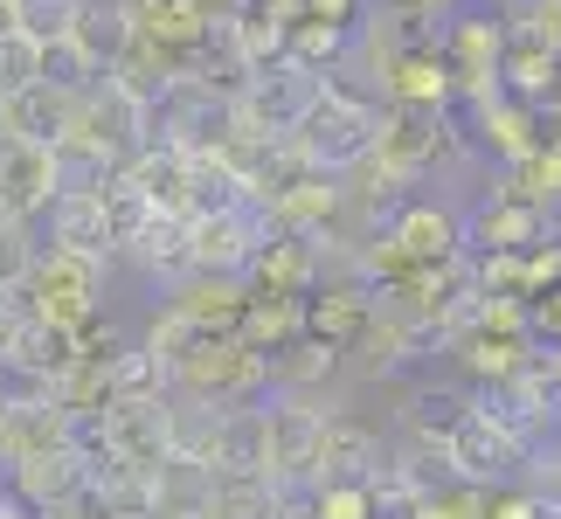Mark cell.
<instances>
[{
	"label": "cell",
	"instance_id": "cell-34",
	"mask_svg": "<svg viewBox=\"0 0 561 519\" xmlns=\"http://www.w3.org/2000/svg\"><path fill=\"white\" fill-rule=\"evenodd\" d=\"M506 28H520L527 42H541L548 56H561V0H513Z\"/></svg>",
	"mask_w": 561,
	"mask_h": 519
},
{
	"label": "cell",
	"instance_id": "cell-1",
	"mask_svg": "<svg viewBox=\"0 0 561 519\" xmlns=\"http://www.w3.org/2000/svg\"><path fill=\"white\" fill-rule=\"evenodd\" d=\"M375 125H381V97H360L354 83L319 77V91L306 104V118L291 125V153L306 160L312 173H354L360 160L375 153Z\"/></svg>",
	"mask_w": 561,
	"mask_h": 519
},
{
	"label": "cell",
	"instance_id": "cell-32",
	"mask_svg": "<svg viewBox=\"0 0 561 519\" xmlns=\"http://www.w3.org/2000/svg\"><path fill=\"white\" fill-rule=\"evenodd\" d=\"M194 339H202V333H194V326H187V319H181L174 305H167V312L153 319V326H146V339H139V354H146V360H153L160 374H167V367H174V360L187 354Z\"/></svg>",
	"mask_w": 561,
	"mask_h": 519
},
{
	"label": "cell",
	"instance_id": "cell-30",
	"mask_svg": "<svg viewBox=\"0 0 561 519\" xmlns=\"http://www.w3.org/2000/svg\"><path fill=\"white\" fill-rule=\"evenodd\" d=\"M77 14H83V0H14V35L62 42V35L77 28Z\"/></svg>",
	"mask_w": 561,
	"mask_h": 519
},
{
	"label": "cell",
	"instance_id": "cell-5",
	"mask_svg": "<svg viewBox=\"0 0 561 519\" xmlns=\"http://www.w3.org/2000/svg\"><path fill=\"white\" fill-rule=\"evenodd\" d=\"M527 458H534V450L513 437V429L492 416L485 402H471L465 416H458V429L444 437V478H450V485L500 492V485H513V478L527 471Z\"/></svg>",
	"mask_w": 561,
	"mask_h": 519
},
{
	"label": "cell",
	"instance_id": "cell-11",
	"mask_svg": "<svg viewBox=\"0 0 561 519\" xmlns=\"http://www.w3.org/2000/svg\"><path fill=\"white\" fill-rule=\"evenodd\" d=\"M465 222V250H534V243H554V215L520 201V194L492 187L471 215H458Z\"/></svg>",
	"mask_w": 561,
	"mask_h": 519
},
{
	"label": "cell",
	"instance_id": "cell-28",
	"mask_svg": "<svg viewBox=\"0 0 561 519\" xmlns=\"http://www.w3.org/2000/svg\"><path fill=\"white\" fill-rule=\"evenodd\" d=\"M49 160H56V187L62 194H83V187H104L118 173V160L104 153L98 139H83V132H62L56 146H49Z\"/></svg>",
	"mask_w": 561,
	"mask_h": 519
},
{
	"label": "cell",
	"instance_id": "cell-18",
	"mask_svg": "<svg viewBox=\"0 0 561 519\" xmlns=\"http://www.w3.org/2000/svg\"><path fill=\"white\" fill-rule=\"evenodd\" d=\"M243 298H250V285L243 277H208V270H187L181 285H174V305L194 333H236V319H243Z\"/></svg>",
	"mask_w": 561,
	"mask_h": 519
},
{
	"label": "cell",
	"instance_id": "cell-13",
	"mask_svg": "<svg viewBox=\"0 0 561 519\" xmlns=\"http://www.w3.org/2000/svg\"><path fill=\"white\" fill-rule=\"evenodd\" d=\"M471 139L492 146V160L513 166V160H527V153H541V146L554 139V125L541 104H520V97H485V104H471Z\"/></svg>",
	"mask_w": 561,
	"mask_h": 519
},
{
	"label": "cell",
	"instance_id": "cell-21",
	"mask_svg": "<svg viewBox=\"0 0 561 519\" xmlns=\"http://www.w3.org/2000/svg\"><path fill=\"white\" fill-rule=\"evenodd\" d=\"M49 243L56 250H77V256H98V264H112V229H104V201H98V187H83V194H56L49 208Z\"/></svg>",
	"mask_w": 561,
	"mask_h": 519
},
{
	"label": "cell",
	"instance_id": "cell-38",
	"mask_svg": "<svg viewBox=\"0 0 561 519\" xmlns=\"http://www.w3.org/2000/svg\"><path fill=\"white\" fill-rule=\"evenodd\" d=\"M35 519H83L77 506H56V512H35Z\"/></svg>",
	"mask_w": 561,
	"mask_h": 519
},
{
	"label": "cell",
	"instance_id": "cell-39",
	"mask_svg": "<svg viewBox=\"0 0 561 519\" xmlns=\"http://www.w3.org/2000/svg\"><path fill=\"white\" fill-rule=\"evenodd\" d=\"M153 519H202V512H153Z\"/></svg>",
	"mask_w": 561,
	"mask_h": 519
},
{
	"label": "cell",
	"instance_id": "cell-7",
	"mask_svg": "<svg viewBox=\"0 0 561 519\" xmlns=\"http://www.w3.org/2000/svg\"><path fill=\"white\" fill-rule=\"evenodd\" d=\"M500 42H506V21H492V14H450L444 21L437 56H444L450 97H465V104L500 97Z\"/></svg>",
	"mask_w": 561,
	"mask_h": 519
},
{
	"label": "cell",
	"instance_id": "cell-22",
	"mask_svg": "<svg viewBox=\"0 0 561 519\" xmlns=\"http://www.w3.org/2000/svg\"><path fill=\"white\" fill-rule=\"evenodd\" d=\"M125 256H133V264H139L146 277H160V285L174 291L181 277L194 270V264H187V215L153 208V215H146V229L133 235V243H125Z\"/></svg>",
	"mask_w": 561,
	"mask_h": 519
},
{
	"label": "cell",
	"instance_id": "cell-16",
	"mask_svg": "<svg viewBox=\"0 0 561 519\" xmlns=\"http://www.w3.org/2000/svg\"><path fill=\"white\" fill-rule=\"evenodd\" d=\"M56 160L49 146H21V139H0V215L14 222H35L42 208L56 201Z\"/></svg>",
	"mask_w": 561,
	"mask_h": 519
},
{
	"label": "cell",
	"instance_id": "cell-6",
	"mask_svg": "<svg viewBox=\"0 0 561 519\" xmlns=\"http://www.w3.org/2000/svg\"><path fill=\"white\" fill-rule=\"evenodd\" d=\"M319 429H327V408L312 395H264V478L271 485H312Z\"/></svg>",
	"mask_w": 561,
	"mask_h": 519
},
{
	"label": "cell",
	"instance_id": "cell-37",
	"mask_svg": "<svg viewBox=\"0 0 561 519\" xmlns=\"http://www.w3.org/2000/svg\"><path fill=\"white\" fill-rule=\"evenodd\" d=\"M0 519H35V512H28V506H21V499H14V492H8V485H0Z\"/></svg>",
	"mask_w": 561,
	"mask_h": 519
},
{
	"label": "cell",
	"instance_id": "cell-10",
	"mask_svg": "<svg viewBox=\"0 0 561 519\" xmlns=\"http://www.w3.org/2000/svg\"><path fill=\"white\" fill-rule=\"evenodd\" d=\"M264 215L256 208H208V215H187V264L208 270V277H243L250 256L264 250Z\"/></svg>",
	"mask_w": 561,
	"mask_h": 519
},
{
	"label": "cell",
	"instance_id": "cell-24",
	"mask_svg": "<svg viewBox=\"0 0 561 519\" xmlns=\"http://www.w3.org/2000/svg\"><path fill=\"white\" fill-rule=\"evenodd\" d=\"M479 402L471 388H458V381H423L416 395H409V408H402V423H409V443H430V450H444V437L458 429V416Z\"/></svg>",
	"mask_w": 561,
	"mask_h": 519
},
{
	"label": "cell",
	"instance_id": "cell-12",
	"mask_svg": "<svg viewBox=\"0 0 561 519\" xmlns=\"http://www.w3.org/2000/svg\"><path fill=\"white\" fill-rule=\"evenodd\" d=\"M104 450L125 464L160 471L174 458V443H167V395H112L104 402Z\"/></svg>",
	"mask_w": 561,
	"mask_h": 519
},
{
	"label": "cell",
	"instance_id": "cell-19",
	"mask_svg": "<svg viewBox=\"0 0 561 519\" xmlns=\"http://www.w3.org/2000/svg\"><path fill=\"white\" fill-rule=\"evenodd\" d=\"M125 181H133L153 208H167V215H187V194H194V166H187V153L181 146H167V139H146L133 160L118 166Z\"/></svg>",
	"mask_w": 561,
	"mask_h": 519
},
{
	"label": "cell",
	"instance_id": "cell-35",
	"mask_svg": "<svg viewBox=\"0 0 561 519\" xmlns=\"http://www.w3.org/2000/svg\"><path fill=\"white\" fill-rule=\"evenodd\" d=\"M485 519H548V512H541V499H534L527 485H500L492 506H485Z\"/></svg>",
	"mask_w": 561,
	"mask_h": 519
},
{
	"label": "cell",
	"instance_id": "cell-9",
	"mask_svg": "<svg viewBox=\"0 0 561 519\" xmlns=\"http://www.w3.org/2000/svg\"><path fill=\"white\" fill-rule=\"evenodd\" d=\"M70 132H83V139H98L104 153H112L118 166L139 153L146 139H153V112H146V104L125 91V83L104 70L98 83H83L77 91V118H70Z\"/></svg>",
	"mask_w": 561,
	"mask_h": 519
},
{
	"label": "cell",
	"instance_id": "cell-25",
	"mask_svg": "<svg viewBox=\"0 0 561 519\" xmlns=\"http://www.w3.org/2000/svg\"><path fill=\"white\" fill-rule=\"evenodd\" d=\"M333 367H340V354H333L327 339H312V333H298L291 346H277V354H264L271 395H312L319 381H333Z\"/></svg>",
	"mask_w": 561,
	"mask_h": 519
},
{
	"label": "cell",
	"instance_id": "cell-23",
	"mask_svg": "<svg viewBox=\"0 0 561 519\" xmlns=\"http://www.w3.org/2000/svg\"><path fill=\"white\" fill-rule=\"evenodd\" d=\"M381 104H423V112H450V77H444V56L430 49V56H402V62H388L381 70Z\"/></svg>",
	"mask_w": 561,
	"mask_h": 519
},
{
	"label": "cell",
	"instance_id": "cell-26",
	"mask_svg": "<svg viewBox=\"0 0 561 519\" xmlns=\"http://www.w3.org/2000/svg\"><path fill=\"white\" fill-rule=\"evenodd\" d=\"M271 512H277V485L264 471H208L202 519H271Z\"/></svg>",
	"mask_w": 561,
	"mask_h": 519
},
{
	"label": "cell",
	"instance_id": "cell-31",
	"mask_svg": "<svg viewBox=\"0 0 561 519\" xmlns=\"http://www.w3.org/2000/svg\"><path fill=\"white\" fill-rule=\"evenodd\" d=\"M35 222H14V215H0V291H21L28 285V264H35Z\"/></svg>",
	"mask_w": 561,
	"mask_h": 519
},
{
	"label": "cell",
	"instance_id": "cell-36",
	"mask_svg": "<svg viewBox=\"0 0 561 519\" xmlns=\"http://www.w3.org/2000/svg\"><path fill=\"white\" fill-rule=\"evenodd\" d=\"M28 319H35V312H28V298H21V291H0V360H8V354H14V339L28 333Z\"/></svg>",
	"mask_w": 561,
	"mask_h": 519
},
{
	"label": "cell",
	"instance_id": "cell-33",
	"mask_svg": "<svg viewBox=\"0 0 561 519\" xmlns=\"http://www.w3.org/2000/svg\"><path fill=\"white\" fill-rule=\"evenodd\" d=\"M28 83H42V42L8 28V35H0V97L28 91Z\"/></svg>",
	"mask_w": 561,
	"mask_h": 519
},
{
	"label": "cell",
	"instance_id": "cell-27",
	"mask_svg": "<svg viewBox=\"0 0 561 519\" xmlns=\"http://www.w3.org/2000/svg\"><path fill=\"white\" fill-rule=\"evenodd\" d=\"M70 42L98 62V70H112V62L133 49V8H125V0H83Z\"/></svg>",
	"mask_w": 561,
	"mask_h": 519
},
{
	"label": "cell",
	"instance_id": "cell-3",
	"mask_svg": "<svg viewBox=\"0 0 561 519\" xmlns=\"http://www.w3.org/2000/svg\"><path fill=\"white\" fill-rule=\"evenodd\" d=\"M21 298H28V312L42 319V326H91L98 305H104V264L98 256H77V250H56L42 243L35 264H28V285H21Z\"/></svg>",
	"mask_w": 561,
	"mask_h": 519
},
{
	"label": "cell",
	"instance_id": "cell-20",
	"mask_svg": "<svg viewBox=\"0 0 561 519\" xmlns=\"http://www.w3.org/2000/svg\"><path fill=\"white\" fill-rule=\"evenodd\" d=\"M208 471H264V402L243 408H215V429L202 443Z\"/></svg>",
	"mask_w": 561,
	"mask_h": 519
},
{
	"label": "cell",
	"instance_id": "cell-14",
	"mask_svg": "<svg viewBox=\"0 0 561 519\" xmlns=\"http://www.w3.org/2000/svg\"><path fill=\"white\" fill-rule=\"evenodd\" d=\"M83 478H91V458L83 450H42V458H21V464H8L0 471V485L14 492L28 512H56V506H77V492H83Z\"/></svg>",
	"mask_w": 561,
	"mask_h": 519
},
{
	"label": "cell",
	"instance_id": "cell-8",
	"mask_svg": "<svg viewBox=\"0 0 561 519\" xmlns=\"http://www.w3.org/2000/svg\"><path fill=\"white\" fill-rule=\"evenodd\" d=\"M375 243L396 256L402 270H430V264H450V256H465V222H458V208L416 201V194H409V201L375 229Z\"/></svg>",
	"mask_w": 561,
	"mask_h": 519
},
{
	"label": "cell",
	"instance_id": "cell-2",
	"mask_svg": "<svg viewBox=\"0 0 561 519\" xmlns=\"http://www.w3.org/2000/svg\"><path fill=\"white\" fill-rule=\"evenodd\" d=\"M167 388L187 402H208V408H243V402L271 395V374H264V354H250L236 333H202L167 367Z\"/></svg>",
	"mask_w": 561,
	"mask_h": 519
},
{
	"label": "cell",
	"instance_id": "cell-15",
	"mask_svg": "<svg viewBox=\"0 0 561 519\" xmlns=\"http://www.w3.org/2000/svg\"><path fill=\"white\" fill-rule=\"evenodd\" d=\"M381 471V437L360 416H327L319 429V458H312V485H368Z\"/></svg>",
	"mask_w": 561,
	"mask_h": 519
},
{
	"label": "cell",
	"instance_id": "cell-17",
	"mask_svg": "<svg viewBox=\"0 0 561 519\" xmlns=\"http://www.w3.org/2000/svg\"><path fill=\"white\" fill-rule=\"evenodd\" d=\"M77 118V91H56V83H28V91L0 97V139L21 146H56Z\"/></svg>",
	"mask_w": 561,
	"mask_h": 519
},
{
	"label": "cell",
	"instance_id": "cell-40",
	"mask_svg": "<svg viewBox=\"0 0 561 519\" xmlns=\"http://www.w3.org/2000/svg\"><path fill=\"white\" fill-rule=\"evenodd\" d=\"M430 8H444V14H450V8H458V0H430Z\"/></svg>",
	"mask_w": 561,
	"mask_h": 519
},
{
	"label": "cell",
	"instance_id": "cell-29",
	"mask_svg": "<svg viewBox=\"0 0 561 519\" xmlns=\"http://www.w3.org/2000/svg\"><path fill=\"white\" fill-rule=\"evenodd\" d=\"M98 201H104V229H112V250L125 256V243H133V235L146 229V215H153V201H146V194L125 181V173H112V181L98 187Z\"/></svg>",
	"mask_w": 561,
	"mask_h": 519
},
{
	"label": "cell",
	"instance_id": "cell-4",
	"mask_svg": "<svg viewBox=\"0 0 561 519\" xmlns=\"http://www.w3.org/2000/svg\"><path fill=\"white\" fill-rule=\"evenodd\" d=\"M388 173L402 181H430L437 166L465 160V132L450 125V112H423V104H381V125H375V153Z\"/></svg>",
	"mask_w": 561,
	"mask_h": 519
}]
</instances>
